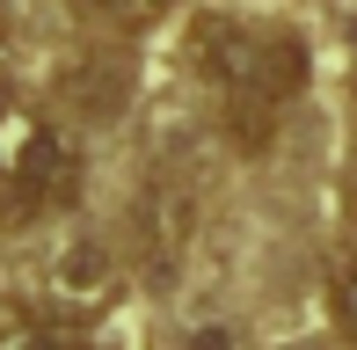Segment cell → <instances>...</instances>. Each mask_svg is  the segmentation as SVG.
Segmentation results:
<instances>
[{
    "mask_svg": "<svg viewBox=\"0 0 357 350\" xmlns=\"http://www.w3.org/2000/svg\"><path fill=\"white\" fill-rule=\"evenodd\" d=\"M190 59L219 88L226 132L241 146H263L278 132V109L306 88V44L278 22H241V15H197Z\"/></svg>",
    "mask_w": 357,
    "mask_h": 350,
    "instance_id": "cell-1",
    "label": "cell"
},
{
    "mask_svg": "<svg viewBox=\"0 0 357 350\" xmlns=\"http://www.w3.org/2000/svg\"><path fill=\"white\" fill-rule=\"evenodd\" d=\"M80 197V146L66 124L0 109V212L8 219H44Z\"/></svg>",
    "mask_w": 357,
    "mask_h": 350,
    "instance_id": "cell-2",
    "label": "cell"
},
{
    "mask_svg": "<svg viewBox=\"0 0 357 350\" xmlns=\"http://www.w3.org/2000/svg\"><path fill=\"white\" fill-rule=\"evenodd\" d=\"M124 292L117 277V256H109L95 234H73V241H59L52 256H44V299H52L59 321H95V314H109Z\"/></svg>",
    "mask_w": 357,
    "mask_h": 350,
    "instance_id": "cell-3",
    "label": "cell"
},
{
    "mask_svg": "<svg viewBox=\"0 0 357 350\" xmlns=\"http://www.w3.org/2000/svg\"><path fill=\"white\" fill-rule=\"evenodd\" d=\"M132 227H139V256H146V270H153V277H168V270L190 256V241H197V190L175 183V175H153V183L139 190Z\"/></svg>",
    "mask_w": 357,
    "mask_h": 350,
    "instance_id": "cell-4",
    "label": "cell"
},
{
    "mask_svg": "<svg viewBox=\"0 0 357 350\" xmlns=\"http://www.w3.org/2000/svg\"><path fill=\"white\" fill-rule=\"evenodd\" d=\"M59 102H66L73 117L109 124L124 102H132V59L124 52H80L73 66L59 73Z\"/></svg>",
    "mask_w": 357,
    "mask_h": 350,
    "instance_id": "cell-5",
    "label": "cell"
},
{
    "mask_svg": "<svg viewBox=\"0 0 357 350\" xmlns=\"http://www.w3.org/2000/svg\"><path fill=\"white\" fill-rule=\"evenodd\" d=\"M0 350H80V343H73V321L22 307V299H0Z\"/></svg>",
    "mask_w": 357,
    "mask_h": 350,
    "instance_id": "cell-6",
    "label": "cell"
},
{
    "mask_svg": "<svg viewBox=\"0 0 357 350\" xmlns=\"http://www.w3.org/2000/svg\"><path fill=\"white\" fill-rule=\"evenodd\" d=\"M88 22H102V29H117V37H139V29H153L160 15L175 8V0H73Z\"/></svg>",
    "mask_w": 357,
    "mask_h": 350,
    "instance_id": "cell-7",
    "label": "cell"
},
{
    "mask_svg": "<svg viewBox=\"0 0 357 350\" xmlns=\"http://www.w3.org/2000/svg\"><path fill=\"white\" fill-rule=\"evenodd\" d=\"M328 314L343 328V343H357V248L335 256V270H328Z\"/></svg>",
    "mask_w": 357,
    "mask_h": 350,
    "instance_id": "cell-8",
    "label": "cell"
},
{
    "mask_svg": "<svg viewBox=\"0 0 357 350\" xmlns=\"http://www.w3.org/2000/svg\"><path fill=\"white\" fill-rule=\"evenodd\" d=\"M183 350H248V343H241V328H226V321H219V328H190V343H183Z\"/></svg>",
    "mask_w": 357,
    "mask_h": 350,
    "instance_id": "cell-9",
    "label": "cell"
},
{
    "mask_svg": "<svg viewBox=\"0 0 357 350\" xmlns=\"http://www.w3.org/2000/svg\"><path fill=\"white\" fill-rule=\"evenodd\" d=\"M15 52V15H8V0H0V59Z\"/></svg>",
    "mask_w": 357,
    "mask_h": 350,
    "instance_id": "cell-10",
    "label": "cell"
},
{
    "mask_svg": "<svg viewBox=\"0 0 357 350\" xmlns=\"http://www.w3.org/2000/svg\"><path fill=\"white\" fill-rule=\"evenodd\" d=\"M291 350H314V343H291Z\"/></svg>",
    "mask_w": 357,
    "mask_h": 350,
    "instance_id": "cell-11",
    "label": "cell"
}]
</instances>
